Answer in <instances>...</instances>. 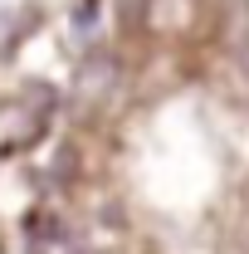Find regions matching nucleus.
I'll return each mask as SVG.
<instances>
[{"label":"nucleus","instance_id":"obj_1","mask_svg":"<svg viewBox=\"0 0 249 254\" xmlns=\"http://www.w3.org/2000/svg\"><path fill=\"white\" fill-rule=\"evenodd\" d=\"M215 20V0H147L142 25L156 39H195Z\"/></svg>","mask_w":249,"mask_h":254},{"label":"nucleus","instance_id":"obj_2","mask_svg":"<svg viewBox=\"0 0 249 254\" xmlns=\"http://www.w3.org/2000/svg\"><path fill=\"white\" fill-rule=\"evenodd\" d=\"M240 73H245V93H249V34L240 39Z\"/></svg>","mask_w":249,"mask_h":254}]
</instances>
